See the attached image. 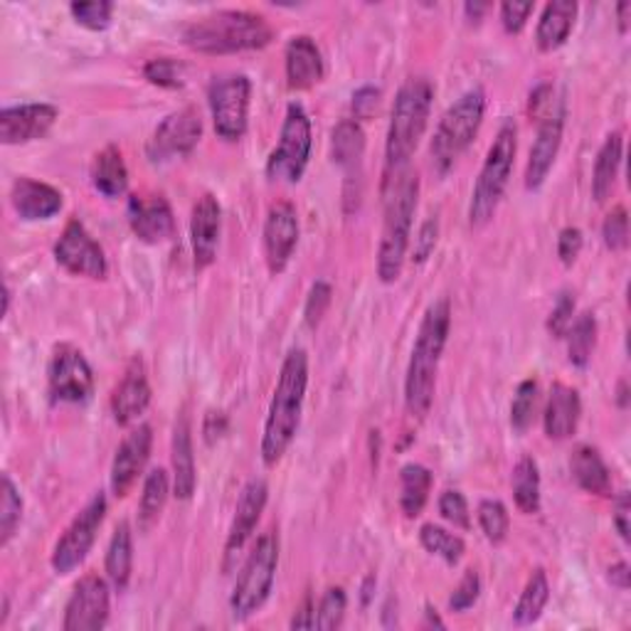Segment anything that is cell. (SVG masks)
I'll return each instance as SVG.
<instances>
[{
    "label": "cell",
    "mask_w": 631,
    "mask_h": 631,
    "mask_svg": "<svg viewBox=\"0 0 631 631\" xmlns=\"http://www.w3.org/2000/svg\"><path fill=\"white\" fill-rule=\"evenodd\" d=\"M309 387V355L303 349H291L284 357L281 373L271 395L265 435H261V461L277 467L299 432L303 399Z\"/></svg>",
    "instance_id": "6da1fadb"
},
{
    "label": "cell",
    "mask_w": 631,
    "mask_h": 631,
    "mask_svg": "<svg viewBox=\"0 0 631 631\" xmlns=\"http://www.w3.org/2000/svg\"><path fill=\"white\" fill-rule=\"evenodd\" d=\"M383 237L377 247V277L383 284H395L403 277L409 237H413V220L419 195V175L413 168L387 171L383 185Z\"/></svg>",
    "instance_id": "7a4b0ae2"
},
{
    "label": "cell",
    "mask_w": 631,
    "mask_h": 631,
    "mask_svg": "<svg viewBox=\"0 0 631 631\" xmlns=\"http://www.w3.org/2000/svg\"><path fill=\"white\" fill-rule=\"evenodd\" d=\"M449 325H451L449 299L435 301L432 307L425 311L423 323H419L417 339L413 345V357H409L405 377L407 413L417 419H425L429 415V407L435 403L437 371L449 339Z\"/></svg>",
    "instance_id": "3957f363"
},
{
    "label": "cell",
    "mask_w": 631,
    "mask_h": 631,
    "mask_svg": "<svg viewBox=\"0 0 631 631\" xmlns=\"http://www.w3.org/2000/svg\"><path fill=\"white\" fill-rule=\"evenodd\" d=\"M275 40V28L265 15L249 10H217L183 28V42L203 55H235L267 47Z\"/></svg>",
    "instance_id": "277c9868"
},
{
    "label": "cell",
    "mask_w": 631,
    "mask_h": 631,
    "mask_svg": "<svg viewBox=\"0 0 631 631\" xmlns=\"http://www.w3.org/2000/svg\"><path fill=\"white\" fill-rule=\"evenodd\" d=\"M432 99H435V87L432 82L425 77H409L403 87H399L393 104L391 126H387V141H385L387 171L407 168L409 158H413L427 131Z\"/></svg>",
    "instance_id": "5b68a950"
},
{
    "label": "cell",
    "mask_w": 631,
    "mask_h": 631,
    "mask_svg": "<svg viewBox=\"0 0 631 631\" xmlns=\"http://www.w3.org/2000/svg\"><path fill=\"white\" fill-rule=\"evenodd\" d=\"M515 151H518V129H515L513 121H506L499 129L496 139H493L486 161H483L481 173L477 178V185H473L469 203L471 227L489 225L493 215H496L501 197L506 193L511 181Z\"/></svg>",
    "instance_id": "8992f818"
},
{
    "label": "cell",
    "mask_w": 631,
    "mask_h": 631,
    "mask_svg": "<svg viewBox=\"0 0 631 631\" xmlns=\"http://www.w3.org/2000/svg\"><path fill=\"white\" fill-rule=\"evenodd\" d=\"M483 114H486V94L481 87H473L461 94V97L451 104L439 119V126L432 139V165L437 173H449L459 156L464 153L483 124Z\"/></svg>",
    "instance_id": "52a82bcc"
},
{
    "label": "cell",
    "mask_w": 631,
    "mask_h": 631,
    "mask_svg": "<svg viewBox=\"0 0 631 631\" xmlns=\"http://www.w3.org/2000/svg\"><path fill=\"white\" fill-rule=\"evenodd\" d=\"M279 567V535L277 531L261 533L255 548L247 555L242 573L235 582V590L229 595V609H233L235 622H245L252 614H257L271 595Z\"/></svg>",
    "instance_id": "ba28073f"
},
{
    "label": "cell",
    "mask_w": 631,
    "mask_h": 631,
    "mask_svg": "<svg viewBox=\"0 0 631 631\" xmlns=\"http://www.w3.org/2000/svg\"><path fill=\"white\" fill-rule=\"evenodd\" d=\"M311 119L301 104H289L287 117L281 124L279 146L269 156L267 175L271 181L299 183L303 171H307L311 158Z\"/></svg>",
    "instance_id": "9c48e42d"
},
{
    "label": "cell",
    "mask_w": 631,
    "mask_h": 631,
    "mask_svg": "<svg viewBox=\"0 0 631 631\" xmlns=\"http://www.w3.org/2000/svg\"><path fill=\"white\" fill-rule=\"evenodd\" d=\"M252 82L247 75H220L207 87V104L213 111L215 133L225 141H239L249 124Z\"/></svg>",
    "instance_id": "30bf717a"
},
{
    "label": "cell",
    "mask_w": 631,
    "mask_h": 631,
    "mask_svg": "<svg viewBox=\"0 0 631 631\" xmlns=\"http://www.w3.org/2000/svg\"><path fill=\"white\" fill-rule=\"evenodd\" d=\"M104 518H107V496L99 491L94 493L87 506L75 515V521L62 533L55 550H52V570L57 575L75 573L77 567L87 560L94 543H97Z\"/></svg>",
    "instance_id": "8fae6325"
},
{
    "label": "cell",
    "mask_w": 631,
    "mask_h": 631,
    "mask_svg": "<svg viewBox=\"0 0 631 631\" xmlns=\"http://www.w3.org/2000/svg\"><path fill=\"white\" fill-rule=\"evenodd\" d=\"M47 391L52 403L82 405L94 395V373L87 357L72 343L55 345L47 367Z\"/></svg>",
    "instance_id": "7c38bea8"
},
{
    "label": "cell",
    "mask_w": 631,
    "mask_h": 631,
    "mask_svg": "<svg viewBox=\"0 0 631 631\" xmlns=\"http://www.w3.org/2000/svg\"><path fill=\"white\" fill-rule=\"evenodd\" d=\"M55 259L62 269L75 277L107 279L109 275L107 255H104L101 245L77 217L69 220L55 242Z\"/></svg>",
    "instance_id": "4fadbf2b"
},
{
    "label": "cell",
    "mask_w": 631,
    "mask_h": 631,
    "mask_svg": "<svg viewBox=\"0 0 631 631\" xmlns=\"http://www.w3.org/2000/svg\"><path fill=\"white\" fill-rule=\"evenodd\" d=\"M111 612V595L107 580L99 575H84L75 585L65 607V631H99L107 627Z\"/></svg>",
    "instance_id": "5bb4252c"
},
{
    "label": "cell",
    "mask_w": 631,
    "mask_h": 631,
    "mask_svg": "<svg viewBox=\"0 0 631 631\" xmlns=\"http://www.w3.org/2000/svg\"><path fill=\"white\" fill-rule=\"evenodd\" d=\"M200 139H203V119H200L197 109L185 107L181 111H173L153 131L149 141V158L151 161H168V158L175 156H188L193 153Z\"/></svg>",
    "instance_id": "9a60e30c"
},
{
    "label": "cell",
    "mask_w": 631,
    "mask_h": 631,
    "mask_svg": "<svg viewBox=\"0 0 631 631\" xmlns=\"http://www.w3.org/2000/svg\"><path fill=\"white\" fill-rule=\"evenodd\" d=\"M299 242V215L289 200H279L269 207L265 220V257L271 275H281L289 267Z\"/></svg>",
    "instance_id": "2e32d148"
},
{
    "label": "cell",
    "mask_w": 631,
    "mask_h": 631,
    "mask_svg": "<svg viewBox=\"0 0 631 631\" xmlns=\"http://www.w3.org/2000/svg\"><path fill=\"white\" fill-rule=\"evenodd\" d=\"M153 447V429L149 425H139L131 429L126 439L119 445L117 454L111 461V493L117 499H126L129 491L133 489V483L139 481L141 471L149 464Z\"/></svg>",
    "instance_id": "e0dca14e"
},
{
    "label": "cell",
    "mask_w": 631,
    "mask_h": 631,
    "mask_svg": "<svg viewBox=\"0 0 631 631\" xmlns=\"http://www.w3.org/2000/svg\"><path fill=\"white\" fill-rule=\"evenodd\" d=\"M60 117L57 107L52 104H18L0 111V141L6 146H23L40 141L50 133Z\"/></svg>",
    "instance_id": "ac0fdd59"
},
{
    "label": "cell",
    "mask_w": 631,
    "mask_h": 631,
    "mask_svg": "<svg viewBox=\"0 0 631 631\" xmlns=\"http://www.w3.org/2000/svg\"><path fill=\"white\" fill-rule=\"evenodd\" d=\"M538 124V133H535V143L528 156V165H525V188L528 191H538V188L548 181V175L555 165V158L560 153L563 146V129H565V104L545 114Z\"/></svg>",
    "instance_id": "d6986e66"
},
{
    "label": "cell",
    "mask_w": 631,
    "mask_h": 631,
    "mask_svg": "<svg viewBox=\"0 0 631 631\" xmlns=\"http://www.w3.org/2000/svg\"><path fill=\"white\" fill-rule=\"evenodd\" d=\"M151 405V385L149 375L141 357H133L126 367L124 377L111 393V415L117 419V425L129 427L139 419Z\"/></svg>",
    "instance_id": "ffe728a7"
},
{
    "label": "cell",
    "mask_w": 631,
    "mask_h": 631,
    "mask_svg": "<svg viewBox=\"0 0 631 631\" xmlns=\"http://www.w3.org/2000/svg\"><path fill=\"white\" fill-rule=\"evenodd\" d=\"M129 225L133 235L146 245H161L171 239L175 233V217L171 203L163 195L139 197L131 195L129 200Z\"/></svg>",
    "instance_id": "44dd1931"
},
{
    "label": "cell",
    "mask_w": 631,
    "mask_h": 631,
    "mask_svg": "<svg viewBox=\"0 0 631 631\" xmlns=\"http://www.w3.org/2000/svg\"><path fill=\"white\" fill-rule=\"evenodd\" d=\"M220 229H223V207L215 195L205 193L197 197L191 215V247L197 269H207L215 261Z\"/></svg>",
    "instance_id": "7402d4cb"
},
{
    "label": "cell",
    "mask_w": 631,
    "mask_h": 631,
    "mask_svg": "<svg viewBox=\"0 0 631 631\" xmlns=\"http://www.w3.org/2000/svg\"><path fill=\"white\" fill-rule=\"evenodd\" d=\"M267 501H269L267 481L252 479L247 486L242 489L239 499H237L235 518H233V523H229L227 541H225V555L227 557H233L242 548H245V543L252 538V533H255L261 513H265V509H267Z\"/></svg>",
    "instance_id": "603a6c76"
},
{
    "label": "cell",
    "mask_w": 631,
    "mask_h": 631,
    "mask_svg": "<svg viewBox=\"0 0 631 631\" xmlns=\"http://www.w3.org/2000/svg\"><path fill=\"white\" fill-rule=\"evenodd\" d=\"M10 203L20 217L28 223H38V220L55 217L65 205V197L50 183L35 181V178H18L10 188Z\"/></svg>",
    "instance_id": "cb8c5ba5"
},
{
    "label": "cell",
    "mask_w": 631,
    "mask_h": 631,
    "mask_svg": "<svg viewBox=\"0 0 631 631\" xmlns=\"http://www.w3.org/2000/svg\"><path fill=\"white\" fill-rule=\"evenodd\" d=\"M171 467H173V496L178 501H191L197 486L195 454H193V427L191 417L185 415L175 419L173 441H171Z\"/></svg>",
    "instance_id": "d4e9b609"
},
{
    "label": "cell",
    "mask_w": 631,
    "mask_h": 631,
    "mask_svg": "<svg viewBox=\"0 0 631 631\" xmlns=\"http://www.w3.org/2000/svg\"><path fill=\"white\" fill-rule=\"evenodd\" d=\"M284 65H287L289 89L297 92L316 87L325 75L321 50L309 35H297L289 40L287 52H284Z\"/></svg>",
    "instance_id": "484cf974"
},
{
    "label": "cell",
    "mask_w": 631,
    "mask_h": 631,
    "mask_svg": "<svg viewBox=\"0 0 631 631\" xmlns=\"http://www.w3.org/2000/svg\"><path fill=\"white\" fill-rule=\"evenodd\" d=\"M580 417H582L580 393H577L575 387L563 385V383L553 385L548 403H545V413H543L545 435L555 441L570 439L577 432Z\"/></svg>",
    "instance_id": "4316f807"
},
{
    "label": "cell",
    "mask_w": 631,
    "mask_h": 631,
    "mask_svg": "<svg viewBox=\"0 0 631 631\" xmlns=\"http://www.w3.org/2000/svg\"><path fill=\"white\" fill-rule=\"evenodd\" d=\"M577 18L575 0H553L543 8V15L535 28V45L541 52L560 50L570 38Z\"/></svg>",
    "instance_id": "83f0119b"
},
{
    "label": "cell",
    "mask_w": 631,
    "mask_h": 631,
    "mask_svg": "<svg viewBox=\"0 0 631 631\" xmlns=\"http://www.w3.org/2000/svg\"><path fill=\"white\" fill-rule=\"evenodd\" d=\"M570 471L573 479L577 481V486L582 491L592 493V496L599 499L612 496V473H609V467L605 464L599 449L590 445L577 447L570 457Z\"/></svg>",
    "instance_id": "f1b7e54d"
},
{
    "label": "cell",
    "mask_w": 631,
    "mask_h": 631,
    "mask_svg": "<svg viewBox=\"0 0 631 631\" xmlns=\"http://www.w3.org/2000/svg\"><path fill=\"white\" fill-rule=\"evenodd\" d=\"M363 153H365L363 126L355 119H343L331 133V156L333 163L341 165L345 171V185H351L355 181L353 173L361 178Z\"/></svg>",
    "instance_id": "f546056e"
},
{
    "label": "cell",
    "mask_w": 631,
    "mask_h": 631,
    "mask_svg": "<svg viewBox=\"0 0 631 631\" xmlns=\"http://www.w3.org/2000/svg\"><path fill=\"white\" fill-rule=\"evenodd\" d=\"M92 183L104 197H119L129 188V168L117 146L101 149L92 161Z\"/></svg>",
    "instance_id": "4dcf8cb0"
},
{
    "label": "cell",
    "mask_w": 631,
    "mask_h": 631,
    "mask_svg": "<svg viewBox=\"0 0 631 631\" xmlns=\"http://www.w3.org/2000/svg\"><path fill=\"white\" fill-rule=\"evenodd\" d=\"M622 151H624V139L622 133L614 131L609 133L602 149H599L595 158V171H592V197L597 203H607L609 195L614 191L619 165H622Z\"/></svg>",
    "instance_id": "1f68e13d"
},
{
    "label": "cell",
    "mask_w": 631,
    "mask_h": 631,
    "mask_svg": "<svg viewBox=\"0 0 631 631\" xmlns=\"http://www.w3.org/2000/svg\"><path fill=\"white\" fill-rule=\"evenodd\" d=\"M432 481V471L423 464H405L399 469V509L407 518H417L425 511Z\"/></svg>",
    "instance_id": "d6a6232c"
},
{
    "label": "cell",
    "mask_w": 631,
    "mask_h": 631,
    "mask_svg": "<svg viewBox=\"0 0 631 631\" xmlns=\"http://www.w3.org/2000/svg\"><path fill=\"white\" fill-rule=\"evenodd\" d=\"M104 567H107V577L111 580V585L117 587L119 592H124L126 587H129L133 570V538L126 521H121L117 528H114Z\"/></svg>",
    "instance_id": "836d02e7"
},
{
    "label": "cell",
    "mask_w": 631,
    "mask_h": 631,
    "mask_svg": "<svg viewBox=\"0 0 631 631\" xmlns=\"http://www.w3.org/2000/svg\"><path fill=\"white\" fill-rule=\"evenodd\" d=\"M513 501L521 513L535 515L541 513V469L533 457H521L513 467L511 477Z\"/></svg>",
    "instance_id": "e575fe53"
},
{
    "label": "cell",
    "mask_w": 631,
    "mask_h": 631,
    "mask_svg": "<svg viewBox=\"0 0 631 631\" xmlns=\"http://www.w3.org/2000/svg\"><path fill=\"white\" fill-rule=\"evenodd\" d=\"M548 599H550L548 575H545L543 567H538V570H533V575L528 577V582H525L518 602H515V609H513L515 624L528 627L533 622H538L545 605H548Z\"/></svg>",
    "instance_id": "d590c367"
},
{
    "label": "cell",
    "mask_w": 631,
    "mask_h": 631,
    "mask_svg": "<svg viewBox=\"0 0 631 631\" xmlns=\"http://www.w3.org/2000/svg\"><path fill=\"white\" fill-rule=\"evenodd\" d=\"M171 496V479L163 469H153L143 483L141 503H139V525L143 531H149L151 525L161 518V513Z\"/></svg>",
    "instance_id": "8d00e7d4"
},
{
    "label": "cell",
    "mask_w": 631,
    "mask_h": 631,
    "mask_svg": "<svg viewBox=\"0 0 631 631\" xmlns=\"http://www.w3.org/2000/svg\"><path fill=\"white\" fill-rule=\"evenodd\" d=\"M567 339V357L575 367H587L592 361L595 345H597V319L592 313H580L577 321H573L570 331L565 333Z\"/></svg>",
    "instance_id": "74e56055"
},
{
    "label": "cell",
    "mask_w": 631,
    "mask_h": 631,
    "mask_svg": "<svg viewBox=\"0 0 631 631\" xmlns=\"http://www.w3.org/2000/svg\"><path fill=\"white\" fill-rule=\"evenodd\" d=\"M419 543H423L427 553L441 557L447 565H459L467 553V543L461 541L459 535L449 533L435 523H425L423 528H419Z\"/></svg>",
    "instance_id": "f35d334b"
},
{
    "label": "cell",
    "mask_w": 631,
    "mask_h": 631,
    "mask_svg": "<svg viewBox=\"0 0 631 631\" xmlns=\"http://www.w3.org/2000/svg\"><path fill=\"white\" fill-rule=\"evenodd\" d=\"M20 521H23V499H20L13 479L3 473V481H0V545L3 548L13 541Z\"/></svg>",
    "instance_id": "ab89813d"
},
{
    "label": "cell",
    "mask_w": 631,
    "mask_h": 631,
    "mask_svg": "<svg viewBox=\"0 0 631 631\" xmlns=\"http://www.w3.org/2000/svg\"><path fill=\"white\" fill-rule=\"evenodd\" d=\"M479 525L486 541L493 545H501L503 541L509 538V528H511V518H509V509L503 506L499 499H486L479 503Z\"/></svg>",
    "instance_id": "60d3db41"
},
{
    "label": "cell",
    "mask_w": 631,
    "mask_h": 631,
    "mask_svg": "<svg viewBox=\"0 0 631 631\" xmlns=\"http://www.w3.org/2000/svg\"><path fill=\"white\" fill-rule=\"evenodd\" d=\"M535 407H538V381H523L515 387L513 403H511V425L515 432H525L531 429L535 419Z\"/></svg>",
    "instance_id": "b9f144b4"
},
{
    "label": "cell",
    "mask_w": 631,
    "mask_h": 631,
    "mask_svg": "<svg viewBox=\"0 0 631 631\" xmlns=\"http://www.w3.org/2000/svg\"><path fill=\"white\" fill-rule=\"evenodd\" d=\"M345 609H349V597H345L343 587H329L321 597L319 607H316V629L331 631L343 624Z\"/></svg>",
    "instance_id": "7bdbcfd3"
},
{
    "label": "cell",
    "mask_w": 631,
    "mask_h": 631,
    "mask_svg": "<svg viewBox=\"0 0 631 631\" xmlns=\"http://www.w3.org/2000/svg\"><path fill=\"white\" fill-rule=\"evenodd\" d=\"M143 77L161 89H181L185 84V67L171 57L151 60L143 67Z\"/></svg>",
    "instance_id": "ee69618b"
},
{
    "label": "cell",
    "mask_w": 631,
    "mask_h": 631,
    "mask_svg": "<svg viewBox=\"0 0 631 631\" xmlns=\"http://www.w3.org/2000/svg\"><path fill=\"white\" fill-rule=\"evenodd\" d=\"M69 13L75 15L77 23L87 30H107L111 25V15H114V3L109 0H89V3H72Z\"/></svg>",
    "instance_id": "f6af8a7d"
},
{
    "label": "cell",
    "mask_w": 631,
    "mask_h": 631,
    "mask_svg": "<svg viewBox=\"0 0 631 631\" xmlns=\"http://www.w3.org/2000/svg\"><path fill=\"white\" fill-rule=\"evenodd\" d=\"M602 237L607 249L624 252L629 247V215L624 205H617L612 213L605 217Z\"/></svg>",
    "instance_id": "bcb514c9"
},
{
    "label": "cell",
    "mask_w": 631,
    "mask_h": 631,
    "mask_svg": "<svg viewBox=\"0 0 631 631\" xmlns=\"http://www.w3.org/2000/svg\"><path fill=\"white\" fill-rule=\"evenodd\" d=\"M439 513L441 518L447 523L454 525V528L469 531L471 528V513H469V503L464 499V493L449 489L439 496Z\"/></svg>",
    "instance_id": "7dc6e473"
},
{
    "label": "cell",
    "mask_w": 631,
    "mask_h": 631,
    "mask_svg": "<svg viewBox=\"0 0 631 631\" xmlns=\"http://www.w3.org/2000/svg\"><path fill=\"white\" fill-rule=\"evenodd\" d=\"M479 595H481V577L479 573L467 570L464 577H461V582L457 585V590L449 597V609L451 612H467V609L477 605Z\"/></svg>",
    "instance_id": "c3c4849f"
},
{
    "label": "cell",
    "mask_w": 631,
    "mask_h": 631,
    "mask_svg": "<svg viewBox=\"0 0 631 631\" xmlns=\"http://www.w3.org/2000/svg\"><path fill=\"white\" fill-rule=\"evenodd\" d=\"M573 316H575V293L563 291L560 297H557L548 319L550 335H555V339H565V333L570 331L573 325Z\"/></svg>",
    "instance_id": "681fc988"
},
{
    "label": "cell",
    "mask_w": 631,
    "mask_h": 631,
    "mask_svg": "<svg viewBox=\"0 0 631 631\" xmlns=\"http://www.w3.org/2000/svg\"><path fill=\"white\" fill-rule=\"evenodd\" d=\"M331 299H333L331 284L316 281L309 291V297H307V309H303V316H307V323L311 325V329H316V325L321 323L325 311H329V307H331Z\"/></svg>",
    "instance_id": "f907efd6"
},
{
    "label": "cell",
    "mask_w": 631,
    "mask_h": 631,
    "mask_svg": "<svg viewBox=\"0 0 631 631\" xmlns=\"http://www.w3.org/2000/svg\"><path fill=\"white\" fill-rule=\"evenodd\" d=\"M563 104V99L555 97V87L553 84H538L531 92V99H528V114H531V121H538L543 119L545 114H550L553 109H557Z\"/></svg>",
    "instance_id": "816d5d0a"
},
{
    "label": "cell",
    "mask_w": 631,
    "mask_h": 631,
    "mask_svg": "<svg viewBox=\"0 0 631 631\" xmlns=\"http://www.w3.org/2000/svg\"><path fill=\"white\" fill-rule=\"evenodd\" d=\"M585 245V237H582V229L580 227H565L560 229V237H557V257L565 267H573L577 257H580Z\"/></svg>",
    "instance_id": "f5cc1de1"
},
{
    "label": "cell",
    "mask_w": 631,
    "mask_h": 631,
    "mask_svg": "<svg viewBox=\"0 0 631 631\" xmlns=\"http://www.w3.org/2000/svg\"><path fill=\"white\" fill-rule=\"evenodd\" d=\"M437 235H439V220L437 215L432 217H427L423 227H419V233L415 237V261L417 265H425V261L429 259V255H432L435 247H437Z\"/></svg>",
    "instance_id": "db71d44e"
},
{
    "label": "cell",
    "mask_w": 631,
    "mask_h": 631,
    "mask_svg": "<svg viewBox=\"0 0 631 631\" xmlns=\"http://www.w3.org/2000/svg\"><path fill=\"white\" fill-rule=\"evenodd\" d=\"M531 13L533 3H515V0H509V3H501V25L506 33L518 35L525 23H528Z\"/></svg>",
    "instance_id": "11a10c76"
},
{
    "label": "cell",
    "mask_w": 631,
    "mask_h": 631,
    "mask_svg": "<svg viewBox=\"0 0 631 631\" xmlns=\"http://www.w3.org/2000/svg\"><path fill=\"white\" fill-rule=\"evenodd\" d=\"M377 104H381V89L377 87H361L353 94V117L357 119H367L373 117V111L377 109Z\"/></svg>",
    "instance_id": "9f6ffc18"
},
{
    "label": "cell",
    "mask_w": 631,
    "mask_h": 631,
    "mask_svg": "<svg viewBox=\"0 0 631 631\" xmlns=\"http://www.w3.org/2000/svg\"><path fill=\"white\" fill-rule=\"evenodd\" d=\"M629 515H631V501H629V493H619L617 501H614V513H612V518H614V528L617 533L622 535V541L629 543V531H631V525H629Z\"/></svg>",
    "instance_id": "6f0895ef"
},
{
    "label": "cell",
    "mask_w": 631,
    "mask_h": 631,
    "mask_svg": "<svg viewBox=\"0 0 631 631\" xmlns=\"http://www.w3.org/2000/svg\"><path fill=\"white\" fill-rule=\"evenodd\" d=\"M291 629H316V605L311 595L303 597L301 607L297 609V614L291 619Z\"/></svg>",
    "instance_id": "680465c9"
},
{
    "label": "cell",
    "mask_w": 631,
    "mask_h": 631,
    "mask_svg": "<svg viewBox=\"0 0 631 631\" xmlns=\"http://www.w3.org/2000/svg\"><path fill=\"white\" fill-rule=\"evenodd\" d=\"M609 582H612L614 587H619V590H629V582H631V573H629V565L627 563H617L609 567Z\"/></svg>",
    "instance_id": "91938a15"
},
{
    "label": "cell",
    "mask_w": 631,
    "mask_h": 631,
    "mask_svg": "<svg viewBox=\"0 0 631 631\" xmlns=\"http://www.w3.org/2000/svg\"><path fill=\"white\" fill-rule=\"evenodd\" d=\"M629 13H631V3H629V0H624V3H619V6H617L619 33H622V35H627V30H629Z\"/></svg>",
    "instance_id": "94428289"
},
{
    "label": "cell",
    "mask_w": 631,
    "mask_h": 631,
    "mask_svg": "<svg viewBox=\"0 0 631 631\" xmlns=\"http://www.w3.org/2000/svg\"><path fill=\"white\" fill-rule=\"evenodd\" d=\"M489 10V3H467L464 13L469 20H481V15Z\"/></svg>",
    "instance_id": "6125c7cd"
},
{
    "label": "cell",
    "mask_w": 631,
    "mask_h": 631,
    "mask_svg": "<svg viewBox=\"0 0 631 631\" xmlns=\"http://www.w3.org/2000/svg\"><path fill=\"white\" fill-rule=\"evenodd\" d=\"M427 619H429V624H437V627H441V629H445V622H441V619H439V614H437V609H432V607H427Z\"/></svg>",
    "instance_id": "be15d7a7"
}]
</instances>
